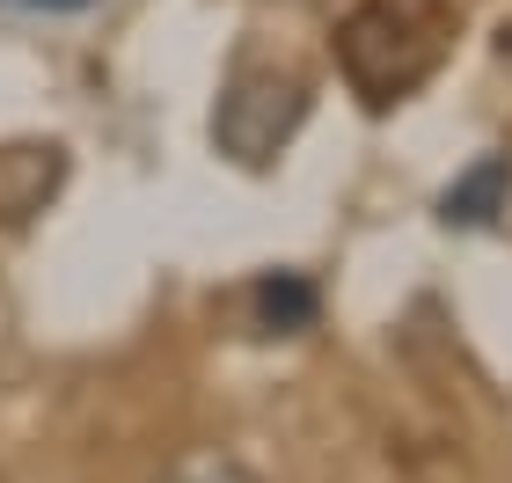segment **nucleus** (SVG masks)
<instances>
[{
	"instance_id": "1",
	"label": "nucleus",
	"mask_w": 512,
	"mask_h": 483,
	"mask_svg": "<svg viewBox=\"0 0 512 483\" xmlns=\"http://www.w3.org/2000/svg\"><path fill=\"white\" fill-rule=\"evenodd\" d=\"M454 37V0H366L337 22V59L374 110L410 96Z\"/></svg>"
},
{
	"instance_id": "2",
	"label": "nucleus",
	"mask_w": 512,
	"mask_h": 483,
	"mask_svg": "<svg viewBox=\"0 0 512 483\" xmlns=\"http://www.w3.org/2000/svg\"><path fill=\"white\" fill-rule=\"evenodd\" d=\"M308 118V81L293 66H271V59H235V74L220 88V110H213V140L220 154H235L242 169H264L300 132Z\"/></svg>"
},
{
	"instance_id": "3",
	"label": "nucleus",
	"mask_w": 512,
	"mask_h": 483,
	"mask_svg": "<svg viewBox=\"0 0 512 483\" xmlns=\"http://www.w3.org/2000/svg\"><path fill=\"white\" fill-rule=\"evenodd\" d=\"M512 198V154H483L469 176H454L447 191H439V220L447 227H491Z\"/></svg>"
},
{
	"instance_id": "4",
	"label": "nucleus",
	"mask_w": 512,
	"mask_h": 483,
	"mask_svg": "<svg viewBox=\"0 0 512 483\" xmlns=\"http://www.w3.org/2000/svg\"><path fill=\"white\" fill-rule=\"evenodd\" d=\"M249 308H256L264 330H308L322 301H315V286L300 279V271H264V279L249 286Z\"/></svg>"
},
{
	"instance_id": "5",
	"label": "nucleus",
	"mask_w": 512,
	"mask_h": 483,
	"mask_svg": "<svg viewBox=\"0 0 512 483\" xmlns=\"http://www.w3.org/2000/svg\"><path fill=\"white\" fill-rule=\"evenodd\" d=\"M161 483H249V476L227 462V454H183V462L161 476Z\"/></svg>"
},
{
	"instance_id": "6",
	"label": "nucleus",
	"mask_w": 512,
	"mask_h": 483,
	"mask_svg": "<svg viewBox=\"0 0 512 483\" xmlns=\"http://www.w3.org/2000/svg\"><path fill=\"white\" fill-rule=\"evenodd\" d=\"M0 8H30V15H81L96 0H0Z\"/></svg>"
}]
</instances>
